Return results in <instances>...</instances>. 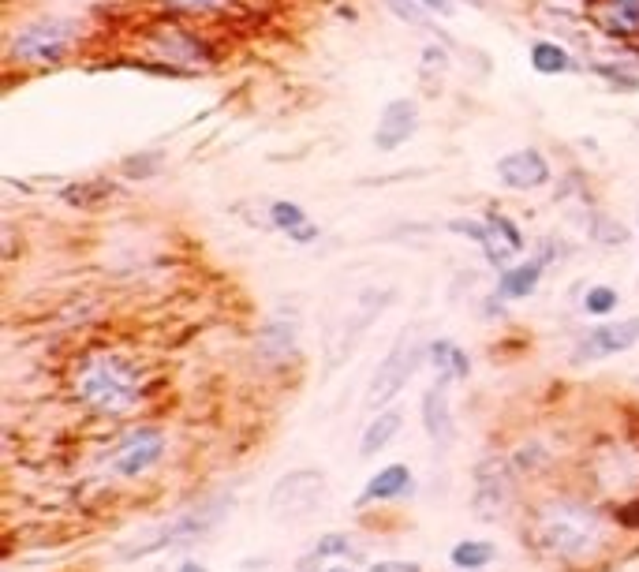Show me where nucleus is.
<instances>
[{
    "mask_svg": "<svg viewBox=\"0 0 639 572\" xmlns=\"http://www.w3.org/2000/svg\"><path fill=\"white\" fill-rule=\"evenodd\" d=\"M598 27H602L606 38L636 42L639 38V0H602V8H598Z\"/></svg>",
    "mask_w": 639,
    "mask_h": 572,
    "instance_id": "16",
    "label": "nucleus"
},
{
    "mask_svg": "<svg viewBox=\"0 0 639 572\" xmlns=\"http://www.w3.org/2000/svg\"><path fill=\"white\" fill-rule=\"evenodd\" d=\"M531 539L542 554L557 558L561 565H587L595 561L606 543H610V528L598 509L583 505L572 498L546 501L535 520H531Z\"/></svg>",
    "mask_w": 639,
    "mask_h": 572,
    "instance_id": "1",
    "label": "nucleus"
},
{
    "mask_svg": "<svg viewBox=\"0 0 639 572\" xmlns=\"http://www.w3.org/2000/svg\"><path fill=\"white\" fill-rule=\"evenodd\" d=\"M419 412H423V427L426 434H430V442L438 445V449H449V445L456 442V423H453V408H449V397H445V382H441V378L423 393Z\"/></svg>",
    "mask_w": 639,
    "mask_h": 572,
    "instance_id": "14",
    "label": "nucleus"
},
{
    "mask_svg": "<svg viewBox=\"0 0 639 572\" xmlns=\"http://www.w3.org/2000/svg\"><path fill=\"white\" fill-rule=\"evenodd\" d=\"M326 505V475L318 468H299L277 479V487L270 490V513L284 524L292 520H307Z\"/></svg>",
    "mask_w": 639,
    "mask_h": 572,
    "instance_id": "4",
    "label": "nucleus"
},
{
    "mask_svg": "<svg viewBox=\"0 0 639 572\" xmlns=\"http://www.w3.org/2000/svg\"><path fill=\"white\" fill-rule=\"evenodd\" d=\"M370 572H423L419 561H374Z\"/></svg>",
    "mask_w": 639,
    "mask_h": 572,
    "instance_id": "35",
    "label": "nucleus"
},
{
    "mask_svg": "<svg viewBox=\"0 0 639 572\" xmlns=\"http://www.w3.org/2000/svg\"><path fill=\"white\" fill-rule=\"evenodd\" d=\"M75 397L98 415H128L142 401V371L116 352L86 356L75 371Z\"/></svg>",
    "mask_w": 639,
    "mask_h": 572,
    "instance_id": "2",
    "label": "nucleus"
},
{
    "mask_svg": "<svg viewBox=\"0 0 639 572\" xmlns=\"http://www.w3.org/2000/svg\"><path fill=\"white\" fill-rule=\"evenodd\" d=\"M464 4H471V8H486V0H464Z\"/></svg>",
    "mask_w": 639,
    "mask_h": 572,
    "instance_id": "41",
    "label": "nucleus"
},
{
    "mask_svg": "<svg viewBox=\"0 0 639 572\" xmlns=\"http://www.w3.org/2000/svg\"><path fill=\"white\" fill-rule=\"evenodd\" d=\"M617 520L625 524V528H639V498L628 501V505H621V513H617Z\"/></svg>",
    "mask_w": 639,
    "mask_h": 572,
    "instance_id": "37",
    "label": "nucleus"
},
{
    "mask_svg": "<svg viewBox=\"0 0 639 572\" xmlns=\"http://www.w3.org/2000/svg\"><path fill=\"white\" fill-rule=\"evenodd\" d=\"M494 554H497L494 543H486V539H460V543L449 550V561H453V569L460 572H479L494 561Z\"/></svg>",
    "mask_w": 639,
    "mask_h": 572,
    "instance_id": "23",
    "label": "nucleus"
},
{
    "mask_svg": "<svg viewBox=\"0 0 639 572\" xmlns=\"http://www.w3.org/2000/svg\"><path fill=\"white\" fill-rule=\"evenodd\" d=\"M639 344V315L621 318V322H598L583 333L572 348V363H602L621 352H632Z\"/></svg>",
    "mask_w": 639,
    "mask_h": 572,
    "instance_id": "8",
    "label": "nucleus"
},
{
    "mask_svg": "<svg viewBox=\"0 0 639 572\" xmlns=\"http://www.w3.org/2000/svg\"><path fill=\"white\" fill-rule=\"evenodd\" d=\"M161 165H165V154H161V150H154V154H150V150H142V154H131V158H124V165H120V169H124V176H128V180H150V176H154Z\"/></svg>",
    "mask_w": 639,
    "mask_h": 572,
    "instance_id": "29",
    "label": "nucleus"
},
{
    "mask_svg": "<svg viewBox=\"0 0 639 572\" xmlns=\"http://www.w3.org/2000/svg\"><path fill=\"white\" fill-rule=\"evenodd\" d=\"M494 172H497V180H501V187L520 191V195L539 191V187H546L554 180V165H550V158L542 154L539 146H524V150H512L505 158H497Z\"/></svg>",
    "mask_w": 639,
    "mask_h": 572,
    "instance_id": "9",
    "label": "nucleus"
},
{
    "mask_svg": "<svg viewBox=\"0 0 639 572\" xmlns=\"http://www.w3.org/2000/svg\"><path fill=\"white\" fill-rule=\"evenodd\" d=\"M400 427H404V415H400L397 408H385V412H378L367 423L363 438H359V453H363V457H374V453L389 449V442H393V438L400 434Z\"/></svg>",
    "mask_w": 639,
    "mask_h": 572,
    "instance_id": "21",
    "label": "nucleus"
},
{
    "mask_svg": "<svg viewBox=\"0 0 639 572\" xmlns=\"http://www.w3.org/2000/svg\"><path fill=\"white\" fill-rule=\"evenodd\" d=\"M83 23L71 15H34L8 38V60L23 68H53L79 49Z\"/></svg>",
    "mask_w": 639,
    "mask_h": 572,
    "instance_id": "3",
    "label": "nucleus"
},
{
    "mask_svg": "<svg viewBox=\"0 0 639 572\" xmlns=\"http://www.w3.org/2000/svg\"><path fill=\"white\" fill-rule=\"evenodd\" d=\"M389 15H397L400 23H408V27H419V30H434V15L426 12L419 0H382Z\"/></svg>",
    "mask_w": 639,
    "mask_h": 572,
    "instance_id": "28",
    "label": "nucleus"
},
{
    "mask_svg": "<svg viewBox=\"0 0 639 572\" xmlns=\"http://www.w3.org/2000/svg\"><path fill=\"white\" fill-rule=\"evenodd\" d=\"M326 572H355V569H344V565H326Z\"/></svg>",
    "mask_w": 639,
    "mask_h": 572,
    "instance_id": "40",
    "label": "nucleus"
},
{
    "mask_svg": "<svg viewBox=\"0 0 639 572\" xmlns=\"http://www.w3.org/2000/svg\"><path fill=\"white\" fill-rule=\"evenodd\" d=\"M314 554H318V558H363V550H355V546L348 543V535H326Z\"/></svg>",
    "mask_w": 639,
    "mask_h": 572,
    "instance_id": "31",
    "label": "nucleus"
},
{
    "mask_svg": "<svg viewBox=\"0 0 639 572\" xmlns=\"http://www.w3.org/2000/svg\"><path fill=\"white\" fill-rule=\"evenodd\" d=\"M591 236H595V244H602V247H621L628 240L625 225H621V221H613V217H606V214L591 217Z\"/></svg>",
    "mask_w": 639,
    "mask_h": 572,
    "instance_id": "30",
    "label": "nucleus"
},
{
    "mask_svg": "<svg viewBox=\"0 0 639 572\" xmlns=\"http://www.w3.org/2000/svg\"><path fill=\"white\" fill-rule=\"evenodd\" d=\"M288 240H292V244H314V240H322V229H318V225H314V221H307V225H303V229H296V232H288Z\"/></svg>",
    "mask_w": 639,
    "mask_h": 572,
    "instance_id": "36",
    "label": "nucleus"
},
{
    "mask_svg": "<svg viewBox=\"0 0 639 572\" xmlns=\"http://www.w3.org/2000/svg\"><path fill=\"white\" fill-rule=\"evenodd\" d=\"M311 221V214L299 206V202H292V199H273L270 202V229H277V232H296V229H303Z\"/></svg>",
    "mask_w": 639,
    "mask_h": 572,
    "instance_id": "25",
    "label": "nucleus"
},
{
    "mask_svg": "<svg viewBox=\"0 0 639 572\" xmlns=\"http://www.w3.org/2000/svg\"><path fill=\"white\" fill-rule=\"evenodd\" d=\"M554 258H557L554 240H546L539 255L524 258V262H512L509 270L497 273L494 296H497V300H505V303L527 300V296H531V292L542 285V277H546V270H550V262H554Z\"/></svg>",
    "mask_w": 639,
    "mask_h": 572,
    "instance_id": "11",
    "label": "nucleus"
},
{
    "mask_svg": "<svg viewBox=\"0 0 639 572\" xmlns=\"http://www.w3.org/2000/svg\"><path fill=\"white\" fill-rule=\"evenodd\" d=\"M426 359H430V367L438 371L441 382H460V378L471 374V356L453 337H434V341L426 344Z\"/></svg>",
    "mask_w": 639,
    "mask_h": 572,
    "instance_id": "17",
    "label": "nucleus"
},
{
    "mask_svg": "<svg viewBox=\"0 0 639 572\" xmlns=\"http://www.w3.org/2000/svg\"><path fill=\"white\" fill-rule=\"evenodd\" d=\"M591 72L602 75L617 94H636L639 90V68L632 60H621V64H595Z\"/></svg>",
    "mask_w": 639,
    "mask_h": 572,
    "instance_id": "26",
    "label": "nucleus"
},
{
    "mask_svg": "<svg viewBox=\"0 0 639 572\" xmlns=\"http://www.w3.org/2000/svg\"><path fill=\"white\" fill-rule=\"evenodd\" d=\"M165 42H169V49H161V57L165 60H176V64H184V60H202L206 57V45L191 34V30L184 27H165V34H161Z\"/></svg>",
    "mask_w": 639,
    "mask_h": 572,
    "instance_id": "24",
    "label": "nucleus"
},
{
    "mask_svg": "<svg viewBox=\"0 0 639 572\" xmlns=\"http://www.w3.org/2000/svg\"><path fill=\"white\" fill-rule=\"evenodd\" d=\"M426 359V344H415L408 333H400V341L389 348V356L378 363V371L370 374L367 386V408H385L400 389L412 382L415 367Z\"/></svg>",
    "mask_w": 639,
    "mask_h": 572,
    "instance_id": "5",
    "label": "nucleus"
},
{
    "mask_svg": "<svg viewBox=\"0 0 639 572\" xmlns=\"http://www.w3.org/2000/svg\"><path fill=\"white\" fill-rule=\"evenodd\" d=\"M172 8H184V12H210V8H221L228 0H165Z\"/></svg>",
    "mask_w": 639,
    "mask_h": 572,
    "instance_id": "34",
    "label": "nucleus"
},
{
    "mask_svg": "<svg viewBox=\"0 0 639 572\" xmlns=\"http://www.w3.org/2000/svg\"><path fill=\"white\" fill-rule=\"evenodd\" d=\"M217 516H221V509H217V513H206V509H187V513L172 516V520H165V524H157L154 531H146L139 543L124 546V550H120V558L139 561V558H146V554H157V550H165V546H172V543L199 539L202 531H210L213 524H217Z\"/></svg>",
    "mask_w": 639,
    "mask_h": 572,
    "instance_id": "6",
    "label": "nucleus"
},
{
    "mask_svg": "<svg viewBox=\"0 0 639 572\" xmlns=\"http://www.w3.org/2000/svg\"><path fill=\"white\" fill-rule=\"evenodd\" d=\"M415 131H419V101L412 98H393L382 109V120L370 135V143L378 154H393L404 143H412Z\"/></svg>",
    "mask_w": 639,
    "mask_h": 572,
    "instance_id": "12",
    "label": "nucleus"
},
{
    "mask_svg": "<svg viewBox=\"0 0 639 572\" xmlns=\"http://www.w3.org/2000/svg\"><path fill=\"white\" fill-rule=\"evenodd\" d=\"M423 68L426 72H445V68H449V49H441V45H426Z\"/></svg>",
    "mask_w": 639,
    "mask_h": 572,
    "instance_id": "33",
    "label": "nucleus"
},
{
    "mask_svg": "<svg viewBox=\"0 0 639 572\" xmlns=\"http://www.w3.org/2000/svg\"><path fill=\"white\" fill-rule=\"evenodd\" d=\"M116 187L105 180H75V184L60 187V202H68L71 210H94L98 202H105Z\"/></svg>",
    "mask_w": 639,
    "mask_h": 572,
    "instance_id": "22",
    "label": "nucleus"
},
{
    "mask_svg": "<svg viewBox=\"0 0 639 572\" xmlns=\"http://www.w3.org/2000/svg\"><path fill=\"white\" fill-rule=\"evenodd\" d=\"M385 300H389V292L385 288H370V292H363V300L355 303V311H352V318L344 322V333H341V344H337V352H333V367L337 363H344V359L352 356V348H355V341L367 333V326L374 322V318L382 315V307H385Z\"/></svg>",
    "mask_w": 639,
    "mask_h": 572,
    "instance_id": "15",
    "label": "nucleus"
},
{
    "mask_svg": "<svg viewBox=\"0 0 639 572\" xmlns=\"http://www.w3.org/2000/svg\"><path fill=\"white\" fill-rule=\"evenodd\" d=\"M636 225H639V210H636Z\"/></svg>",
    "mask_w": 639,
    "mask_h": 572,
    "instance_id": "42",
    "label": "nucleus"
},
{
    "mask_svg": "<svg viewBox=\"0 0 639 572\" xmlns=\"http://www.w3.org/2000/svg\"><path fill=\"white\" fill-rule=\"evenodd\" d=\"M258 359H266V363H281L296 352V322H284V318H270L262 333H258V344H255Z\"/></svg>",
    "mask_w": 639,
    "mask_h": 572,
    "instance_id": "19",
    "label": "nucleus"
},
{
    "mask_svg": "<svg viewBox=\"0 0 639 572\" xmlns=\"http://www.w3.org/2000/svg\"><path fill=\"white\" fill-rule=\"evenodd\" d=\"M430 15H453L456 12V0H419Z\"/></svg>",
    "mask_w": 639,
    "mask_h": 572,
    "instance_id": "38",
    "label": "nucleus"
},
{
    "mask_svg": "<svg viewBox=\"0 0 639 572\" xmlns=\"http://www.w3.org/2000/svg\"><path fill=\"white\" fill-rule=\"evenodd\" d=\"M512 501V475L505 460H486L483 468H475V513L486 516V520H497V516L509 509Z\"/></svg>",
    "mask_w": 639,
    "mask_h": 572,
    "instance_id": "13",
    "label": "nucleus"
},
{
    "mask_svg": "<svg viewBox=\"0 0 639 572\" xmlns=\"http://www.w3.org/2000/svg\"><path fill=\"white\" fill-rule=\"evenodd\" d=\"M527 64H531V72H539V75H568L580 68L576 57H572L561 42H554V38L531 42V49H527Z\"/></svg>",
    "mask_w": 639,
    "mask_h": 572,
    "instance_id": "20",
    "label": "nucleus"
},
{
    "mask_svg": "<svg viewBox=\"0 0 639 572\" xmlns=\"http://www.w3.org/2000/svg\"><path fill=\"white\" fill-rule=\"evenodd\" d=\"M412 490V468L408 464H389L367 483V490L359 494V505H370V501H397Z\"/></svg>",
    "mask_w": 639,
    "mask_h": 572,
    "instance_id": "18",
    "label": "nucleus"
},
{
    "mask_svg": "<svg viewBox=\"0 0 639 572\" xmlns=\"http://www.w3.org/2000/svg\"><path fill=\"white\" fill-rule=\"evenodd\" d=\"M445 229L456 232V236H464V240H471V244H483V236H486L483 217H453Z\"/></svg>",
    "mask_w": 639,
    "mask_h": 572,
    "instance_id": "32",
    "label": "nucleus"
},
{
    "mask_svg": "<svg viewBox=\"0 0 639 572\" xmlns=\"http://www.w3.org/2000/svg\"><path fill=\"white\" fill-rule=\"evenodd\" d=\"M161 457H165V430L161 427H135L113 445V453H109V468H113L120 479H139V475L150 472Z\"/></svg>",
    "mask_w": 639,
    "mask_h": 572,
    "instance_id": "7",
    "label": "nucleus"
},
{
    "mask_svg": "<svg viewBox=\"0 0 639 572\" xmlns=\"http://www.w3.org/2000/svg\"><path fill=\"white\" fill-rule=\"evenodd\" d=\"M621 307V292L613 285H591L583 292V311L591 318H610Z\"/></svg>",
    "mask_w": 639,
    "mask_h": 572,
    "instance_id": "27",
    "label": "nucleus"
},
{
    "mask_svg": "<svg viewBox=\"0 0 639 572\" xmlns=\"http://www.w3.org/2000/svg\"><path fill=\"white\" fill-rule=\"evenodd\" d=\"M483 225H486V236H483V244H479L483 258L497 273L509 270L527 247V236H524V229H520V221L509 214H501V210H486Z\"/></svg>",
    "mask_w": 639,
    "mask_h": 572,
    "instance_id": "10",
    "label": "nucleus"
},
{
    "mask_svg": "<svg viewBox=\"0 0 639 572\" xmlns=\"http://www.w3.org/2000/svg\"><path fill=\"white\" fill-rule=\"evenodd\" d=\"M176 572H210V569H202V565H195V561H187V565H180Z\"/></svg>",
    "mask_w": 639,
    "mask_h": 572,
    "instance_id": "39",
    "label": "nucleus"
}]
</instances>
